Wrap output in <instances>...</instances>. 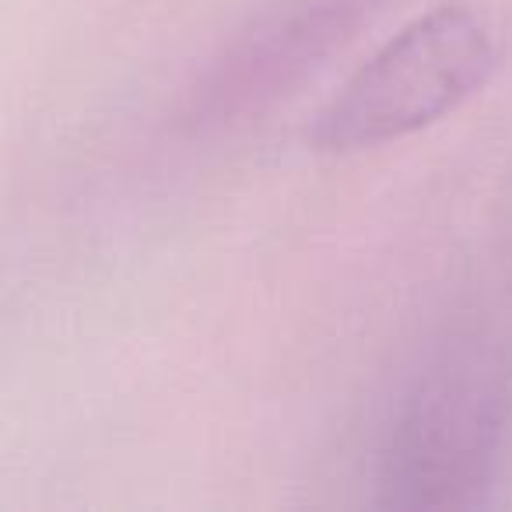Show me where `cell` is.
Segmentation results:
<instances>
[{"mask_svg": "<svg viewBox=\"0 0 512 512\" xmlns=\"http://www.w3.org/2000/svg\"><path fill=\"white\" fill-rule=\"evenodd\" d=\"M495 39L481 15L446 4L390 39L334 95L316 123V144L358 151L428 127L488 81Z\"/></svg>", "mask_w": 512, "mask_h": 512, "instance_id": "obj_1", "label": "cell"}]
</instances>
